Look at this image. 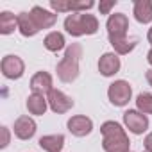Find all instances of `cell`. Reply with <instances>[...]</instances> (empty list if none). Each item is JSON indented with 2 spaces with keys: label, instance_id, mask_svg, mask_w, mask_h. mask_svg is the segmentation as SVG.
Segmentation results:
<instances>
[{
  "label": "cell",
  "instance_id": "1",
  "mask_svg": "<svg viewBox=\"0 0 152 152\" xmlns=\"http://www.w3.org/2000/svg\"><path fill=\"white\" fill-rule=\"evenodd\" d=\"M102 132V148L106 152H131V141L125 129L115 122L107 120L100 125Z\"/></svg>",
  "mask_w": 152,
  "mask_h": 152
},
{
  "label": "cell",
  "instance_id": "2",
  "mask_svg": "<svg viewBox=\"0 0 152 152\" xmlns=\"http://www.w3.org/2000/svg\"><path fill=\"white\" fill-rule=\"evenodd\" d=\"M83 57V47L81 43H72L66 47L64 56L56 66L57 77L61 83H73L79 77V61Z\"/></svg>",
  "mask_w": 152,
  "mask_h": 152
},
{
  "label": "cell",
  "instance_id": "3",
  "mask_svg": "<svg viewBox=\"0 0 152 152\" xmlns=\"http://www.w3.org/2000/svg\"><path fill=\"white\" fill-rule=\"evenodd\" d=\"M64 29L73 38L91 36L99 31V20L90 13H72L64 18Z\"/></svg>",
  "mask_w": 152,
  "mask_h": 152
},
{
  "label": "cell",
  "instance_id": "4",
  "mask_svg": "<svg viewBox=\"0 0 152 152\" xmlns=\"http://www.w3.org/2000/svg\"><path fill=\"white\" fill-rule=\"evenodd\" d=\"M107 99L116 107L127 106L129 100L132 99V88H131V84L127 81H124V79H118V81L111 83L109 88H107Z\"/></svg>",
  "mask_w": 152,
  "mask_h": 152
},
{
  "label": "cell",
  "instance_id": "5",
  "mask_svg": "<svg viewBox=\"0 0 152 152\" xmlns=\"http://www.w3.org/2000/svg\"><path fill=\"white\" fill-rule=\"evenodd\" d=\"M106 29H107L109 41L125 39L127 38V31H129V18H127V15H124V13L109 15L107 22H106Z\"/></svg>",
  "mask_w": 152,
  "mask_h": 152
},
{
  "label": "cell",
  "instance_id": "6",
  "mask_svg": "<svg viewBox=\"0 0 152 152\" xmlns=\"http://www.w3.org/2000/svg\"><path fill=\"white\" fill-rule=\"evenodd\" d=\"M0 70H2V75L6 79H11V81H16L20 79L23 72H25V63L20 56H13V54H7L2 57V63H0Z\"/></svg>",
  "mask_w": 152,
  "mask_h": 152
},
{
  "label": "cell",
  "instance_id": "7",
  "mask_svg": "<svg viewBox=\"0 0 152 152\" xmlns=\"http://www.w3.org/2000/svg\"><path fill=\"white\" fill-rule=\"evenodd\" d=\"M124 125L132 134H143L148 129V118L138 109H127L124 113Z\"/></svg>",
  "mask_w": 152,
  "mask_h": 152
},
{
  "label": "cell",
  "instance_id": "8",
  "mask_svg": "<svg viewBox=\"0 0 152 152\" xmlns=\"http://www.w3.org/2000/svg\"><path fill=\"white\" fill-rule=\"evenodd\" d=\"M47 100H48V107L57 115H64L73 107V99L68 97L64 91L56 90V88L47 95Z\"/></svg>",
  "mask_w": 152,
  "mask_h": 152
},
{
  "label": "cell",
  "instance_id": "9",
  "mask_svg": "<svg viewBox=\"0 0 152 152\" xmlns=\"http://www.w3.org/2000/svg\"><path fill=\"white\" fill-rule=\"evenodd\" d=\"M50 7L56 13H86L95 7L93 0H81V2H61V0H50Z\"/></svg>",
  "mask_w": 152,
  "mask_h": 152
},
{
  "label": "cell",
  "instance_id": "10",
  "mask_svg": "<svg viewBox=\"0 0 152 152\" xmlns=\"http://www.w3.org/2000/svg\"><path fill=\"white\" fill-rule=\"evenodd\" d=\"M66 127H68V131L73 136L84 138V136L91 134V131H93V120L88 118L86 115H75V116H72L66 122Z\"/></svg>",
  "mask_w": 152,
  "mask_h": 152
},
{
  "label": "cell",
  "instance_id": "11",
  "mask_svg": "<svg viewBox=\"0 0 152 152\" xmlns=\"http://www.w3.org/2000/svg\"><path fill=\"white\" fill-rule=\"evenodd\" d=\"M36 131H38V125H36L34 118L23 115V116H18V118L15 120L13 132H15V136H16L18 140L27 141V140H31V138L36 134Z\"/></svg>",
  "mask_w": 152,
  "mask_h": 152
},
{
  "label": "cell",
  "instance_id": "12",
  "mask_svg": "<svg viewBox=\"0 0 152 152\" xmlns=\"http://www.w3.org/2000/svg\"><path fill=\"white\" fill-rule=\"evenodd\" d=\"M122 68V61L118 57V54L115 52H106L100 56L99 59V72L100 75H104V77H113V75H116Z\"/></svg>",
  "mask_w": 152,
  "mask_h": 152
},
{
  "label": "cell",
  "instance_id": "13",
  "mask_svg": "<svg viewBox=\"0 0 152 152\" xmlns=\"http://www.w3.org/2000/svg\"><path fill=\"white\" fill-rule=\"evenodd\" d=\"M31 90L32 93H39V95H48L54 90V81L52 75L48 72H36L31 79Z\"/></svg>",
  "mask_w": 152,
  "mask_h": 152
},
{
  "label": "cell",
  "instance_id": "14",
  "mask_svg": "<svg viewBox=\"0 0 152 152\" xmlns=\"http://www.w3.org/2000/svg\"><path fill=\"white\" fill-rule=\"evenodd\" d=\"M31 16L34 18V22H36V25H38L39 31L41 29H50L57 22V13H52V11L41 7V6H34L31 9Z\"/></svg>",
  "mask_w": 152,
  "mask_h": 152
},
{
  "label": "cell",
  "instance_id": "15",
  "mask_svg": "<svg viewBox=\"0 0 152 152\" xmlns=\"http://www.w3.org/2000/svg\"><path fill=\"white\" fill-rule=\"evenodd\" d=\"M132 15L136 22L147 25L152 22V2L150 0H136L132 6Z\"/></svg>",
  "mask_w": 152,
  "mask_h": 152
},
{
  "label": "cell",
  "instance_id": "16",
  "mask_svg": "<svg viewBox=\"0 0 152 152\" xmlns=\"http://www.w3.org/2000/svg\"><path fill=\"white\" fill-rule=\"evenodd\" d=\"M27 109L31 115H36V116H43L48 109V100L45 95H39V93H31L27 97V102H25Z\"/></svg>",
  "mask_w": 152,
  "mask_h": 152
},
{
  "label": "cell",
  "instance_id": "17",
  "mask_svg": "<svg viewBox=\"0 0 152 152\" xmlns=\"http://www.w3.org/2000/svg\"><path fill=\"white\" fill-rule=\"evenodd\" d=\"M16 16H18V31H20L22 36L32 38V36H36V34L39 32V29H38L34 18L31 16V13H25V11H23V13H20V15H16Z\"/></svg>",
  "mask_w": 152,
  "mask_h": 152
},
{
  "label": "cell",
  "instance_id": "18",
  "mask_svg": "<svg viewBox=\"0 0 152 152\" xmlns=\"http://www.w3.org/2000/svg\"><path fill=\"white\" fill-rule=\"evenodd\" d=\"M38 143L45 152H61L64 147V136L63 134H47V136H41Z\"/></svg>",
  "mask_w": 152,
  "mask_h": 152
},
{
  "label": "cell",
  "instance_id": "19",
  "mask_svg": "<svg viewBox=\"0 0 152 152\" xmlns=\"http://www.w3.org/2000/svg\"><path fill=\"white\" fill-rule=\"evenodd\" d=\"M43 45L48 52H59L66 47V41H64V34L63 32H57V31H52L45 36L43 39Z\"/></svg>",
  "mask_w": 152,
  "mask_h": 152
},
{
  "label": "cell",
  "instance_id": "20",
  "mask_svg": "<svg viewBox=\"0 0 152 152\" xmlns=\"http://www.w3.org/2000/svg\"><path fill=\"white\" fill-rule=\"evenodd\" d=\"M15 29H18V16L9 11H2L0 13V34H13Z\"/></svg>",
  "mask_w": 152,
  "mask_h": 152
},
{
  "label": "cell",
  "instance_id": "21",
  "mask_svg": "<svg viewBox=\"0 0 152 152\" xmlns=\"http://www.w3.org/2000/svg\"><path fill=\"white\" fill-rule=\"evenodd\" d=\"M111 43V47L115 48V54H118V56H125V54H129V52H132L134 48H136V39H115V41H109Z\"/></svg>",
  "mask_w": 152,
  "mask_h": 152
},
{
  "label": "cell",
  "instance_id": "22",
  "mask_svg": "<svg viewBox=\"0 0 152 152\" xmlns=\"http://www.w3.org/2000/svg\"><path fill=\"white\" fill-rule=\"evenodd\" d=\"M136 107L143 115H152V93H140L136 97Z\"/></svg>",
  "mask_w": 152,
  "mask_h": 152
},
{
  "label": "cell",
  "instance_id": "23",
  "mask_svg": "<svg viewBox=\"0 0 152 152\" xmlns=\"http://www.w3.org/2000/svg\"><path fill=\"white\" fill-rule=\"evenodd\" d=\"M116 4H118L116 0H107V2H100V4H99V11H100V15H111V9H113Z\"/></svg>",
  "mask_w": 152,
  "mask_h": 152
},
{
  "label": "cell",
  "instance_id": "24",
  "mask_svg": "<svg viewBox=\"0 0 152 152\" xmlns=\"http://www.w3.org/2000/svg\"><path fill=\"white\" fill-rule=\"evenodd\" d=\"M9 141H11V132H9V129L4 125V127H2V143H0V147L6 148V147L9 145Z\"/></svg>",
  "mask_w": 152,
  "mask_h": 152
},
{
  "label": "cell",
  "instance_id": "25",
  "mask_svg": "<svg viewBox=\"0 0 152 152\" xmlns=\"http://www.w3.org/2000/svg\"><path fill=\"white\" fill-rule=\"evenodd\" d=\"M143 147H145V152H152V132H148L143 140Z\"/></svg>",
  "mask_w": 152,
  "mask_h": 152
},
{
  "label": "cell",
  "instance_id": "26",
  "mask_svg": "<svg viewBox=\"0 0 152 152\" xmlns=\"http://www.w3.org/2000/svg\"><path fill=\"white\" fill-rule=\"evenodd\" d=\"M145 79H147V83H148V86L152 88V68H148V70L145 72Z\"/></svg>",
  "mask_w": 152,
  "mask_h": 152
},
{
  "label": "cell",
  "instance_id": "27",
  "mask_svg": "<svg viewBox=\"0 0 152 152\" xmlns=\"http://www.w3.org/2000/svg\"><path fill=\"white\" fill-rule=\"evenodd\" d=\"M147 61H148V64L152 66V48H150V50L147 52Z\"/></svg>",
  "mask_w": 152,
  "mask_h": 152
},
{
  "label": "cell",
  "instance_id": "28",
  "mask_svg": "<svg viewBox=\"0 0 152 152\" xmlns=\"http://www.w3.org/2000/svg\"><path fill=\"white\" fill-rule=\"evenodd\" d=\"M147 41L152 45V27H150V29H148V32H147Z\"/></svg>",
  "mask_w": 152,
  "mask_h": 152
},
{
  "label": "cell",
  "instance_id": "29",
  "mask_svg": "<svg viewBox=\"0 0 152 152\" xmlns=\"http://www.w3.org/2000/svg\"><path fill=\"white\" fill-rule=\"evenodd\" d=\"M131 152H132V150H131Z\"/></svg>",
  "mask_w": 152,
  "mask_h": 152
}]
</instances>
